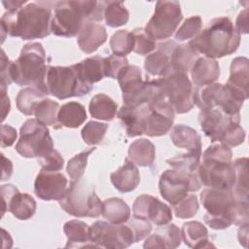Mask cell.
<instances>
[{
	"instance_id": "f907efd6",
	"label": "cell",
	"mask_w": 249,
	"mask_h": 249,
	"mask_svg": "<svg viewBox=\"0 0 249 249\" xmlns=\"http://www.w3.org/2000/svg\"><path fill=\"white\" fill-rule=\"evenodd\" d=\"M12 61L9 60V58L6 56L5 52L2 50L1 52V86L7 88V86L11 85L13 83L12 80Z\"/></svg>"
},
{
	"instance_id": "c3c4849f",
	"label": "cell",
	"mask_w": 249,
	"mask_h": 249,
	"mask_svg": "<svg viewBox=\"0 0 249 249\" xmlns=\"http://www.w3.org/2000/svg\"><path fill=\"white\" fill-rule=\"evenodd\" d=\"M126 65H128V60L125 58V56L111 54L104 57L105 76L112 79H117L121 70Z\"/></svg>"
},
{
	"instance_id": "681fc988",
	"label": "cell",
	"mask_w": 249,
	"mask_h": 249,
	"mask_svg": "<svg viewBox=\"0 0 249 249\" xmlns=\"http://www.w3.org/2000/svg\"><path fill=\"white\" fill-rule=\"evenodd\" d=\"M63 163H64V160L61 155L54 149L47 156L40 159L41 167L42 169H45V170L58 171L63 167Z\"/></svg>"
},
{
	"instance_id": "3957f363",
	"label": "cell",
	"mask_w": 249,
	"mask_h": 249,
	"mask_svg": "<svg viewBox=\"0 0 249 249\" xmlns=\"http://www.w3.org/2000/svg\"><path fill=\"white\" fill-rule=\"evenodd\" d=\"M105 1H60L54 7L51 32L56 36L74 37L88 21L104 18Z\"/></svg>"
},
{
	"instance_id": "44dd1931",
	"label": "cell",
	"mask_w": 249,
	"mask_h": 249,
	"mask_svg": "<svg viewBox=\"0 0 249 249\" xmlns=\"http://www.w3.org/2000/svg\"><path fill=\"white\" fill-rule=\"evenodd\" d=\"M146 111L147 104L138 107L123 105L117 112V116L124 126L127 136L135 137L144 134Z\"/></svg>"
},
{
	"instance_id": "52a82bcc",
	"label": "cell",
	"mask_w": 249,
	"mask_h": 249,
	"mask_svg": "<svg viewBox=\"0 0 249 249\" xmlns=\"http://www.w3.org/2000/svg\"><path fill=\"white\" fill-rule=\"evenodd\" d=\"M47 68L42 44L28 43L21 49L18 58L12 61V80L18 86H31L42 91Z\"/></svg>"
},
{
	"instance_id": "d6a6232c",
	"label": "cell",
	"mask_w": 249,
	"mask_h": 249,
	"mask_svg": "<svg viewBox=\"0 0 249 249\" xmlns=\"http://www.w3.org/2000/svg\"><path fill=\"white\" fill-rule=\"evenodd\" d=\"M120 88L124 96H129L137 92L144 85L141 69L136 65H126L118 76Z\"/></svg>"
},
{
	"instance_id": "ac0fdd59",
	"label": "cell",
	"mask_w": 249,
	"mask_h": 249,
	"mask_svg": "<svg viewBox=\"0 0 249 249\" xmlns=\"http://www.w3.org/2000/svg\"><path fill=\"white\" fill-rule=\"evenodd\" d=\"M67 189V179L59 171L41 169L34 183L35 195L43 200H60Z\"/></svg>"
},
{
	"instance_id": "ba28073f",
	"label": "cell",
	"mask_w": 249,
	"mask_h": 249,
	"mask_svg": "<svg viewBox=\"0 0 249 249\" xmlns=\"http://www.w3.org/2000/svg\"><path fill=\"white\" fill-rule=\"evenodd\" d=\"M246 97L230 85L213 83L194 89L193 100L200 110L220 108L232 116L240 115L239 111Z\"/></svg>"
},
{
	"instance_id": "60d3db41",
	"label": "cell",
	"mask_w": 249,
	"mask_h": 249,
	"mask_svg": "<svg viewBox=\"0 0 249 249\" xmlns=\"http://www.w3.org/2000/svg\"><path fill=\"white\" fill-rule=\"evenodd\" d=\"M134 38L131 31L122 29L115 32L110 39V47L114 54L125 56L133 51Z\"/></svg>"
},
{
	"instance_id": "836d02e7",
	"label": "cell",
	"mask_w": 249,
	"mask_h": 249,
	"mask_svg": "<svg viewBox=\"0 0 249 249\" xmlns=\"http://www.w3.org/2000/svg\"><path fill=\"white\" fill-rule=\"evenodd\" d=\"M102 216L112 224H124L130 218L129 206L119 197H110L102 202Z\"/></svg>"
},
{
	"instance_id": "7a4b0ae2",
	"label": "cell",
	"mask_w": 249,
	"mask_h": 249,
	"mask_svg": "<svg viewBox=\"0 0 249 249\" xmlns=\"http://www.w3.org/2000/svg\"><path fill=\"white\" fill-rule=\"evenodd\" d=\"M52 11L37 3H27L18 11L6 12L0 19L2 43L6 34L19 37L22 40H33L47 37L51 33Z\"/></svg>"
},
{
	"instance_id": "f546056e",
	"label": "cell",
	"mask_w": 249,
	"mask_h": 249,
	"mask_svg": "<svg viewBox=\"0 0 249 249\" xmlns=\"http://www.w3.org/2000/svg\"><path fill=\"white\" fill-rule=\"evenodd\" d=\"M198 53L188 44L176 45L170 53V70L188 74ZM168 73V72H167Z\"/></svg>"
},
{
	"instance_id": "680465c9",
	"label": "cell",
	"mask_w": 249,
	"mask_h": 249,
	"mask_svg": "<svg viewBox=\"0 0 249 249\" xmlns=\"http://www.w3.org/2000/svg\"><path fill=\"white\" fill-rule=\"evenodd\" d=\"M2 4L4 5L5 9L8 12H14V11H18L20 8H22L24 6V4H27V1L25 0H21V1H18V0H8V1H2Z\"/></svg>"
},
{
	"instance_id": "7bdbcfd3",
	"label": "cell",
	"mask_w": 249,
	"mask_h": 249,
	"mask_svg": "<svg viewBox=\"0 0 249 249\" xmlns=\"http://www.w3.org/2000/svg\"><path fill=\"white\" fill-rule=\"evenodd\" d=\"M95 150V148H89L88 150H85L77 155H75L72 159L69 160L67 163V173L72 181H76L81 179L82 175L85 172L89 156Z\"/></svg>"
},
{
	"instance_id": "4dcf8cb0",
	"label": "cell",
	"mask_w": 249,
	"mask_h": 249,
	"mask_svg": "<svg viewBox=\"0 0 249 249\" xmlns=\"http://www.w3.org/2000/svg\"><path fill=\"white\" fill-rule=\"evenodd\" d=\"M85 107L76 101H70L63 104L57 113V123L62 126L77 128L87 120Z\"/></svg>"
},
{
	"instance_id": "8992f818",
	"label": "cell",
	"mask_w": 249,
	"mask_h": 249,
	"mask_svg": "<svg viewBox=\"0 0 249 249\" xmlns=\"http://www.w3.org/2000/svg\"><path fill=\"white\" fill-rule=\"evenodd\" d=\"M198 121L202 131L212 143L220 142L229 147H236L245 139V131L239 124L240 115H229L216 107L200 110Z\"/></svg>"
},
{
	"instance_id": "d4e9b609",
	"label": "cell",
	"mask_w": 249,
	"mask_h": 249,
	"mask_svg": "<svg viewBox=\"0 0 249 249\" xmlns=\"http://www.w3.org/2000/svg\"><path fill=\"white\" fill-rule=\"evenodd\" d=\"M74 67L81 80L90 86L106 77L104 70V57L99 55L88 57L81 62L74 64Z\"/></svg>"
},
{
	"instance_id": "b9f144b4",
	"label": "cell",
	"mask_w": 249,
	"mask_h": 249,
	"mask_svg": "<svg viewBox=\"0 0 249 249\" xmlns=\"http://www.w3.org/2000/svg\"><path fill=\"white\" fill-rule=\"evenodd\" d=\"M108 124L103 123H98L94 121H89L85 124L81 131L82 138L87 145H97L99 144L107 131Z\"/></svg>"
},
{
	"instance_id": "d6986e66",
	"label": "cell",
	"mask_w": 249,
	"mask_h": 249,
	"mask_svg": "<svg viewBox=\"0 0 249 249\" xmlns=\"http://www.w3.org/2000/svg\"><path fill=\"white\" fill-rule=\"evenodd\" d=\"M174 41H166L160 43L157 47V51L148 54L145 58L144 67L147 74L152 76H163L170 70V53L176 46Z\"/></svg>"
},
{
	"instance_id": "6f0895ef",
	"label": "cell",
	"mask_w": 249,
	"mask_h": 249,
	"mask_svg": "<svg viewBox=\"0 0 249 249\" xmlns=\"http://www.w3.org/2000/svg\"><path fill=\"white\" fill-rule=\"evenodd\" d=\"M1 98H2V109H3V114H2V121H4L10 112L11 104H10V98L7 95L6 88L1 86Z\"/></svg>"
},
{
	"instance_id": "ffe728a7",
	"label": "cell",
	"mask_w": 249,
	"mask_h": 249,
	"mask_svg": "<svg viewBox=\"0 0 249 249\" xmlns=\"http://www.w3.org/2000/svg\"><path fill=\"white\" fill-rule=\"evenodd\" d=\"M107 40L106 29L103 25L93 21L86 22L78 33L77 43L86 53H92Z\"/></svg>"
},
{
	"instance_id": "7dc6e473",
	"label": "cell",
	"mask_w": 249,
	"mask_h": 249,
	"mask_svg": "<svg viewBox=\"0 0 249 249\" xmlns=\"http://www.w3.org/2000/svg\"><path fill=\"white\" fill-rule=\"evenodd\" d=\"M157 232H159L164 240L165 248L174 249L180 246L182 241L181 230L175 224H166L160 226Z\"/></svg>"
},
{
	"instance_id": "5b68a950",
	"label": "cell",
	"mask_w": 249,
	"mask_h": 249,
	"mask_svg": "<svg viewBox=\"0 0 249 249\" xmlns=\"http://www.w3.org/2000/svg\"><path fill=\"white\" fill-rule=\"evenodd\" d=\"M231 148L217 143L209 146L202 155L196 173L201 185L209 188L231 190L234 185L235 171Z\"/></svg>"
},
{
	"instance_id": "8fae6325",
	"label": "cell",
	"mask_w": 249,
	"mask_h": 249,
	"mask_svg": "<svg viewBox=\"0 0 249 249\" xmlns=\"http://www.w3.org/2000/svg\"><path fill=\"white\" fill-rule=\"evenodd\" d=\"M53 150V142L47 125L36 119H28L19 131L16 151L23 158L41 159Z\"/></svg>"
},
{
	"instance_id": "603a6c76",
	"label": "cell",
	"mask_w": 249,
	"mask_h": 249,
	"mask_svg": "<svg viewBox=\"0 0 249 249\" xmlns=\"http://www.w3.org/2000/svg\"><path fill=\"white\" fill-rule=\"evenodd\" d=\"M110 180L118 191L129 193L135 190L140 182L139 170L133 161L125 159L124 165L111 173Z\"/></svg>"
},
{
	"instance_id": "f6af8a7d",
	"label": "cell",
	"mask_w": 249,
	"mask_h": 249,
	"mask_svg": "<svg viewBox=\"0 0 249 249\" xmlns=\"http://www.w3.org/2000/svg\"><path fill=\"white\" fill-rule=\"evenodd\" d=\"M201 26L202 20L199 16H193L188 18L176 31L175 39L177 41H185L191 38L193 39L200 31Z\"/></svg>"
},
{
	"instance_id": "11a10c76",
	"label": "cell",
	"mask_w": 249,
	"mask_h": 249,
	"mask_svg": "<svg viewBox=\"0 0 249 249\" xmlns=\"http://www.w3.org/2000/svg\"><path fill=\"white\" fill-rule=\"evenodd\" d=\"M18 188H16L14 185L7 184V185H2L0 188V193L2 196V210L6 207L8 204L9 200L11 197L18 192Z\"/></svg>"
},
{
	"instance_id": "8d00e7d4",
	"label": "cell",
	"mask_w": 249,
	"mask_h": 249,
	"mask_svg": "<svg viewBox=\"0 0 249 249\" xmlns=\"http://www.w3.org/2000/svg\"><path fill=\"white\" fill-rule=\"evenodd\" d=\"M235 171L232 194L240 199H248V159L239 158L233 161Z\"/></svg>"
},
{
	"instance_id": "db71d44e",
	"label": "cell",
	"mask_w": 249,
	"mask_h": 249,
	"mask_svg": "<svg viewBox=\"0 0 249 249\" xmlns=\"http://www.w3.org/2000/svg\"><path fill=\"white\" fill-rule=\"evenodd\" d=\"M235 30L240 34V33H248L249 25H248V9H244L241 11L236 18L235 22Z\"/></svg>"
},
{
	"instance_id": "9a60e30c",
	"label": "cell",
	"mask_w": 249,
	"mask_h": 249,
	"mask_svg": "<svg viewBox=\"0 0 249 249\" xmlns=\"http://www.w3.org/2000/svg\"><path fill=\"white\" fill-rule=\"evenodd\" d=\"M201 184L196 172L189 173L176 169H167L160 177L159 189L164 200L171 205L182 200L189 192H196Z\"/></svg>"
},
{
	"instance_id": "1f68e13d",
	"label": "cell",
	"mask_w": 249,
	"mask_h": 249,
	"mask_svg": "<svg viewBox=\"0 0 249 249\" xmlns=\"http://www.w3.org/2000/svg\"><path fill=\"white\" fill-rule=\"evenodd\" d=\"M156 157L155 145L146 138L133 141L128 149V159L139 166H151Z\"/></svg>"
},
{
	"instance_id": "4fadbf2b",
	"label": "cell",
	"mask_w": 249,
	"mask_h": 249,
	"mask_svg": "<svg viewBox=\"0 0 249 249\" xmlns=\"http://www.w3.org/2000/svg\"><path fill=\"white\" fill-rule=\"evenodd\" d=\"M183 16L180 3L177 1H158L155 12L147 22L144 30L146 34L156 40H165L176 31Z\"/></svg>"
},
{
	"instance_id": "6da1fadb",
	"label": "cell",
	"mask_w": 249,
	"mask_h": 249,
	"mask_svg": "<svg viewBox=\"0 0 249 249\" xmlns=\"http://www.w3.org/2000/svg\"><path fill=\"white\" fill-rule=\"evenodd\" d=\"M200 201L206 209L203 220L213 230L248 223V199L236 197L231 190L204 189L200 193Z\"/></svg>"
},
{
	"instance_id": "30bf717a",
	"label": "cell",
	"mask_w": 249,
	"mask_h": 249,
	"mask_svg": "<svg viewBox=\"0 0 249 249\" xmlns=\"http://www.w3.org/2000/svg\"><path fill=\"white\" fill-rule=\"evenodd\" d=\"M59 205L74 217H98L102 214V201L95 194L94 187L79 179L72 181Z\"/></svg>"
},
{
	"instance_id": "7c38bea8",
	"label": "cell",
	"mask_w": 249,
	"mask_h": 249,
	"mask_svg": "<svg viewBox=\"0 0 249 249\" xmlns=\"http://www.w3.org/2000/svg\"><path fill=\"white\" fill-rule=\"evenodd\" d=\"M163 99L167 101L174 112L184 114L194 107V88L188 74L169 71L158 79Z\"/></svg>"
},
{
	"instance_id": "f5cc1de1",
	"label": "cell",
	"mask_w": 249,
	"mask_h": 249,
	"mask_svg": "<svg viewBox=\"0 0 249 249\" xmlns=\"http://www.w3.org/2000/svg\"><path fill=\"white\" fill-rule=\"evenodd\" d=\"M144 248H160V249H164L165 248V243L163 238L161 237V235L159 232H155L154 234L149 235L144 244H143Z\"/></svg>"
},
{
	"instance_id": "83f0119b",
	"label": "cell",
	"mask_w": 249,
	"mask_h": 249,
	"mask_svg": "<svg viewBox=\"0 0 249 249\" xmlns=\"http://www.w3.org/2000/svg\"><path fill=\"white\" fill-rule=\"evenodd\" d=\"M170 138L173 144L188 152L201 151V139L197 131L185 124H176L171 132Z\"/></svg>"
},
{
	"instance_id": "ab89813d",
	"label": "cell",
	"mask_w": 249,
	"mask_h": 249,
	"mask_svg": "<svg viewBox=\"0 0 249 249\" xmlns=\"http://www.w3.org/2000/svg\"><path fill=\"white\" fill-rule=\"evenodd\" d=\"M201 151L188 152L170 159L166 160V163L171 166V168L176 170H181L189 173L196 172L199 162H200Z\"/></svg>"
},
{
	"instance_id": "f35d334b",
	"label": "cell",
	"mask_w": 249,
	"mask_h": 249,
	"mask_svg": "<svg viewBox=\"0 0 249 249\" xmlns=\"http://www.w3.org/2000/svg\"><path fill=\"white\" fill-rule=\"evenodd\" d=\"M59 104L50 98H43L35 107L34 116L45 125H53L57 123Z\"/></svg>"
},
{
	"instance_id": "d590c367",
	"label": "cell",
	"mask_w": 249,
	"mask_h": 249,
	"mask_svg": "<svg viewBox=\"0 0 249 249\" xmlns=\"http://www.w3.org/2000/svg\"><path fill=\"white\" fill-rule=\"evenodd\" d=\"M45 93L34 87H27L21 89L17 96L18 109L26 116L34 115V110L37 104L45 98Z\"/></svg>"
},
{
	"instance_id": "e575fe53",
	"label": "cell",
	"mask_w": 249,
	"mask_h": 249,
	"mask_svg": "<svg viewBox=\"0 0 249 249\" xmlns=\"http://www.w3.org/2000/svg\"><path fill=\"white\" fill-rule=\"evenodd\" d=\"M117 103L104 93L95 94L89 104L91 117L103 121H112L117 114Z\"/></svg>"
},
{
	"instance_id": "f1b7e54d",
	"label": "cell",
	"mask_w": 249,
	"mask_h": 249,
	"mask_svg": "<svg viewBox=\"0 0 249 249\" xmlns=\"http://www.w3.org/2000/svg\"><path fill=\"white\" fill-rule=\"evenodd\" d=\"M64 233L67 236L65 247L95 246L89 238V227L83 221L70 220L63 226Z\"/></svg>"
},
{
	"instance_id": "484cf974",
	"label": "cell",
	"mask_w": 249,
	"mask_h": 249,
	"mask_svg": "<svg viewBox=\"0 0 249 249\" xmlns=\"http://www.w3.org/2000/svg\"><path fill=\"white\" fill-rule=\"evenodd\" d=\"M248 58L244 56L235 57L231 64V73L228 85L239 90L246 99L249 96V65Z\"/></svg>"
},
{
	"instance_id": "e0dca14e",
	"label": "cell",
	"mask_w": 249,
	"mask_h": 249,
	"mask_svg": "<svg viewBox=\"0 0 249 249\" xmlns=\"http://www.w3.org/2000/svg\"><path fill=\"white\" fill-rule=\"evenodd\" d=\"M174 109L165 100L147 104L144 134L157 137L166 134L174 122Z\"/></svg>"
},
{
	"instance_id": "2e32d148",
	"label": "cell",
	"mask_w": 249,
	"mask_h": 249,
	"mask_svg": "<svg viewBox=\"0 0 249 249\" xmlns=\"http://www.w3.org/2000/svg\"><path fill=\"white\" fill-rule=\"evenodd\" d=\"M133 218L153 223L157 226L169 224L172 212L168 205L151 195H141L136 197L132 206Z\"/></svg>"
},
{
	"instance_id": "277c9868",
	"label": "cell",
	"mask_w": 249,
	"mask_h": 249,
	"mask_svg": "<svg viewBox=\"0 0 249 249\" xmlns=\"http://www.w3.org/2000/svg\"><path fill=\"white\" fill-rule=\"evenodd\" d=\"M239 44L240 34L227 17L213 18L189 42L197 53L213 59L233 53Z\"/></svg>"
},
{
	"instance_id": "7402d4cb",
	"label": "cell",
	"mask_w": 249,
	"mask_h": 249,
	"mask_svg": "<svg viewBox=\"0 0 249 249\" xmlns=\"http://www.w3.org/2000/svg\"><path fill=\"white\" fill-rule=\"evenodd\" d=\"M190 72L193 84L198 88L215 83L220 76V66L216 59L202 56L196 58Z\"/></svg>"
},
{
	"instance_id": "ee69618b",
	"label": "cell",
	"mask_w": 249,
	"mask_h": 249,
	"mask_svg": "<svg viewBox=\"0 0 249 249\" xmlns=\"http://www.w3.org/2000/svg\"><path fill=\"white\" fill-rule=\"evenodd\" d=\"M172 206L176 217L180 219L194 217L199 208L198 200L196 195H187L182 200Z\"/></svg>"
},
{
	"instance_id": "9c48e42d",
	"label": "cell",
	"mask_w": 249,
	"mask_h": 249,
	"mask_svg": "<svg viewBox=\"0 0 249 249\" xmlns=\"http://www.w3.org/2000/svg\"><path fill=\"white\" fill-rule=\"evenodd\" d=\"M92 86L88 85L79 77L74 65L51 66L48 65L42 91L58 99L88 94Z\"/></svg>"
},
{
	"instance_id": "5bb4252c",
	"label": "cell",
	"mask_w": 249,
	"mask_h": 249,
	"mask_svg": "<svg viewBox=\"0 0 249 249\" xmlns=\"http://www.w3.org/2000/svg\"><path fill=\"white\" fill-rule=\"evenodd\" d=\"M89 238L96 247L109 249H123L138 242L129 223L125 225L96 221L89 226Z\"/></svg>"
},
{
	"instance_id": "bcb514c9",
	"label": "cell",
	"mask_w": 249,
	"mask_h": 249,
	"mask_svg": "<svg viewBox=\"0 0 249 249\" xmlns=\"http://www.w3.org/2000/svg\"><path fill=\"white\" fill-rule=\"evenodd\" d=\"M132 32L134 38L133 52L138 54H150L155 51L156 42L151 39L145 32L144 28H135Z\"/></svg>"
},
{
	"instance_id": "816d5d0a",
	"label": "cell",
	"mask_w": 249,
	"mask_h": 249,
	"mask_svg": "<svg viewBox=\"0 0 249 249\" xmlns=\"http://www.w3.org/2000/svg\"><path fill=\"white\" fill-rule=\"evenodd\" d=\"M17 139V130L9 125L2 124L1 125V146L2 148L10 147Z\"/></svg>"
},
{
	"instance_id": "cb8c5ba5",
	"label": "cell",
	"mask_w": 249,
	"mask_h": 249,
	"mask_svg": "<svg viewBox=\"0 0 249 249\" xmlns=\"http://www.w3.org/2000/svg\"><path fill=\"white\" fill-rule=\"evenodd\" d=\"M182 241L191 248L214 247L209 241L208 231L200 222L190 221L184 223L181 229Z\"/></svg>"
},
{
	"instance_id": "4316f807",
	"label": "cell",
	"mask_w": 249,
	"mask_h": 249,
	"mask_svg": "<svg viewBox=\"0 0 249 249\" xmlns=\"http://www.w3.org/2000/svg\"><path fill=\"white\" fill-rule=\"evenodd\" d=\"M6 211H10L18 220H28L36 212V201L30 195L18 191L3 209L2 216Z\"/></svg>"
},
{
	"instance_id": "74e56055",
	"label": "cell",
	"mask_w": 249,
	"mask_h": 249,
	"mask_svg": "<svg viewBox=\"0 0 249 249\" xmlns=\"http://www.w3.org/2000/svg\"><path fill=\"white\" fill-rule=\"evenodd\" d=\"M104 18L108 26L119 27L128 21L129 13L123 2L105 1Z\"/></svg>"
},
{
	"instance_id": "91938a15",
	"label": "cell",
	"mask_w": 249,
	"mask_h": 249,
	"mask_svg": "<svg viewBox=\"0 0 249 249\" xmlns=\"http://www.w3.org/2000/svg\"><path fill=\"white\" fill-rule=\"evenodd\" d=\"M237 236H238L239 243L241 245H243L244 247H247V242H248V223L240 225Z\"/></svg>"
},
{
	"instance_id": "9f6ffc18",
	"label": "cell",
	"mask_w": 249,
	"mask_h": 249,
	"mask_svg": "<svg viewBox=\"0 0 249 249\" xmlns=\"http://www.w3.org/2000/svg\"><path fill=\"white\" fill-rule=\"evenodd\" d=\"M1 159H2V177H1V181H5V180H8L11 177L12 173H13V163L3 154H1Z\"/></svg>"
}]
</instances>
